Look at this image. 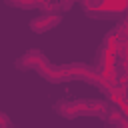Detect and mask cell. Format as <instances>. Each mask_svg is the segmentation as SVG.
Listing matches in <instances>:
<instances>
[{
  "label": "cell",
  "instance_id": "cell-1",
  "mask_svg": "<svg viewBox=\"0 0 128 128\" xmlns=\"http://www.w3.org/2000/svg\"><path fill=\"white\" fill-rule=\"evenodd\" d=\"M46 64H50L48 62V58L44 56V52H40V50H28V52H24L18 60H16V68L18 70H22V72H28V70H42Z\"/></svg>",
  "mask_w": 128,
  "mask_h": 128
},
{
  "label": "cell",
  "instance_id": "cell-2",
  "mask_svg": "<svg viewBox=\"0 0 128 128\" xmlns=\"http://www.w3.org/2000/svg\"><path fill=\"white\" fill-rule=\"evenodd\" d=\"M60 22H62V16L58 12H42L40 16H36L34 20H30V30L42 34V32H48V30L56 28Z\"/></svg>",
  "mask_w": 128,
  "mask_h": 128
},
{
  "label": "cell",
  "instance_id": "cell-3",
  "mask_svg": "<svg viewBox=\"0 0 128 128\" xmlns=\"http://www.w3.org/2000/svg\"><path fill=\"white\" fill-rule=\"evenodd\" d=\"M74 104H76L78 116H100V118H104V114L108 110V104L102 102V100H74Z\"/></svg>",
  "mask_w": 128,
  "mask_h": 128
},
{
  "label": "cell",
  "instance_id": "cell-4",
  "mask_svg": "<svg viewBox=\"0 0 128 128\" xmlns=\"http://www.w3.org/2000/svg\"><path fill=\"white\" fill-rule=\"evenodd\" d=\"M10 8H18V10H40V12H48V2L50 0H4Z\"/></svg>",
  "mask_w": 128,
  "mask_h": 128
},
{
  "label": "cell",
  "instance_id": "cell-5",
  "mask_svg": "<svg viewBox=\"0 0 128 128\" xmlns=\"http://www.w3.org/2000/svg\"><path fill=\"white\" fill-rule=\"evenodd\" d=\"M54 110H56L62 118H68V120L78 118V110H76L74 100H58V102L54 104Z\"/></svg>",
  "mask_w": 128,
  "mask_h": 128
},
{
  "label": "cell",
  "instance_id": "cell-6",
  "mask_svg": "<svg viewBox=\"0 0 128 128\" xmlns=\"http://www.w3.org/2000/svg\"><path fill=\"white\" fill-rule=\"evenodd\" d=\"M104 118H106L110 124L118 126V128H124V126H126V114H124V108H108L106 114H104Z\"/></svg>",
  "mask_w": 128,
  "mask_h": 128
},
{
  "label": "cell",
  "instance_id": "cell-7",
  "mask_svg": "<svg viewBox=\"0 0 128 128\" xmlns=\"http://www.w3.org/2000/svg\"><path fill=\"white\" fill-rule=\"evenodd\" d=\"M0 128H16V126L12 124V120H10L6 114H2V112H0Z\"/></svg>",
  "mask_w": 128,
  "mask_h": 128
}]
</instances>
